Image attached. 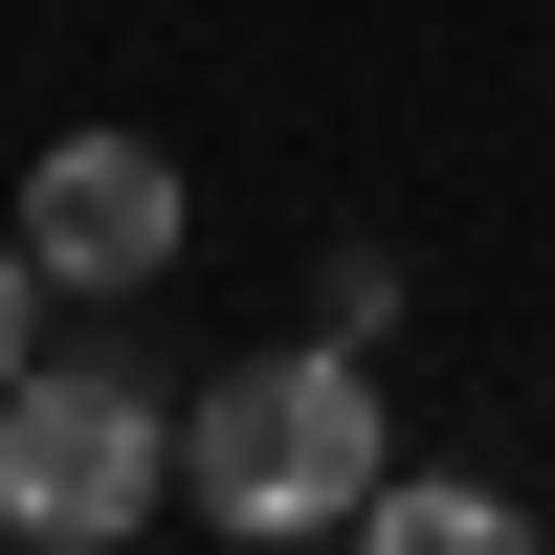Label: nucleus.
Wrapping results in <instances>:
<instances>
[{
	"label": "nucleus",
	"instance_id": "nucleus-1",
	"mask_svg": "<svg viewBox=\"0 0 555 555\" xmlns=\"http://www.w3.org/2000/svg\"><path fill=\"white\" fill-rule=\"evenodd\" d=\"M156 489H178V400L156 378H112V356H23L0 378V533L23 555L156 533Z\"/></svg>",
	"mask_w": 555,
	"mask_h": 555
},
{
	"label": "nucleus",
	"instance_id": "nucleus-2",
	"mask_svg": "<svg viewBox=\"0 0 555 555\" xmlns=\"http://www.w3.org/2000/svg\"><path fill=\"white\" fill-rule=\"evenodd\" d=\"M201 512L222 533H356V489H378V378L356 356H245V378H201Z\"/></svg>",
	"mask_w": 555,
	"mask_h": 555
},
{
	"label": "nucleus",
	"instance_id": "nucleus-3",
	"mask_svg": "<svg viewBox=\"0 0 555 555\" xmlns=\"http://www.w3.org/2000/svg\"><path fill=\"white\" fill-rule=\"evenodd\" d=\"M23 267L44 289H156L178 267V156L156 133H67V156L23 178Z\"/></svg>",
	"mask_w": 555,
	"mask_h": 555
},
{
	"label": "nucleus",
	"instance_id": "nucleus-4",
	"mask_svg": "<svg viewBox=\"0 0 555 555\" xmlns=\"http://www.w3.org/2000/svg\"><path fill=\"white\" fill-rule=\"evenodd\" d=\"M378 555H512V489H356Z\"/></svg>",
	"mask_w": 555,
	"mask_h": 555
},
{
	"label": "nucleus",
	"instance_id": "nucleus-5",
	"mask_svg": "<svg viewBox=\"0 0 555 555\" xmlns=\"http://www.w3.org/2000/svg\"><path fill=\"white\" fill-rule=\"evenodd\" d=\"M23 289H44V267H23V245H0V378H23Z\"/></svg>",
	"mask_w": 555,
	"mask_h": 555
}]
</instances>
